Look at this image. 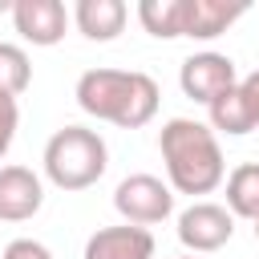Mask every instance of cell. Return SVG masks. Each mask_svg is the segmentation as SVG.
Returning <instances> with one entry per match:
<instances>
[{
	"label": "cell",
	"mask_w": 259,
	"mask_h": 259,
	"mask_svg": "<svg viewBox=\"0 0 259 259\" xmlns=\"http://www.w3.org/2000/svg\"><path fill=\"white\" fill-rule=\"evenodd\" d=\"M158 150L166 162V182L174 194H210L227 182V158L206 121L170 117L158 134Z\"/></svg>",
	"instance_id": "obj_1"
},
{
	"label": "cell",
	"mask_w": 259,
	"mask_h": 259,
	"mask_svg": "<svg viewBox=\"0 0 259 259\" xmlns=\"http://www.w3.org/2000/svg\"><path fill=\"white\" fill-rule=\"evenodd\" d=\"M73 97L89 117L121 125V130L150 125L158 113V101H162L158 81L138 69H89L77 77Z\"/></svg>",
	"instance_id": "obj_2"
},
{
	"label": "cell",
	"mask_w": 259,
	"mask_h": 259,
	"mask_svg": "<svg viewBox=\"0 0 259 259\" xmlns=\"http://www.w3.org/2000/svg\"><path fill=\"white\" fill-rule=\"evenodd\" d=\"M45 178L65 190V194H77V190H89L97 186V178L105 174L109 166V150H105V138L89 125H65L57 130L49 142H45Z\"/></svg>",
	"instance_id": "obj_3"
},
{
	"label": "cell",
	"mask_w": 259,
	"mask_h": 259,
	"mask_svg": "<svg viewBox=\"0 0 259 259\" xmlns=\"http://www.w3.org/2000/svg\"><path fill=\"white\" fill-rule=\"evenodd\" d=\"M113 210L121 214V223L150 231V227H158L174 214V190L158 174H130L113 190Z\"/></svg>",
	"instance_id": "obj_4"
},
{
	"label": "cell",
	"mask_w": 259,
	"mask_h": 259,
	"mask_svg": "<svg viewBox=\"0 0 259 259\" xmlns=\"http://www.w3.org/2000/svg\"><path fill=\"white\" fill-rule=\"evenodd\" d=\"M231 235H235V214H231L223 202L198 198V202H190V206L178 214V243H182L190 255H210V251L227 247Z\"/></svg>",
	"instance_id": "obj_5"
},
{
	"label": "cell",
	"mask_w": 259,
	"mask_h": 259,
	"mask_svg": "<svg viewBox=\"0 0 259 259\" xmlns=\"http://www.w3.org/2000/svg\"><path fill=\"white\" fill-rule=\"evenodd\" d=\"M239 69L227 53H214V49H202V53H190L178 69V85L190 101L198 105H210L214 97H223L231 85H239Z\"/></svg>",
	"instance_id": "obj_6"
},
{
	"label": "cell",
	"mask_w": 259,
	"mask_h": 259,
	"mask_svg": "<svg viewBox=\"0 0 259 259\" xmlns=\"http://www.w3.org/2000/svg\"><path fill=\"white\" fill-rule=\"evenodd\" d=\"M12 24L16 32L36 45V49H53L57 40H65L69 28V8L61 0H16L12 4Z\"/></svg>",
	"instance_id": "obj_7"
},
{
	"label": "cell",
	"mask_w": 259,
	"mask_h": 259,
	"mask_svg": "<svg viewBox=\"0 0 259 259\" xmlns=\"http://www.w3.org/2000/svg\"><path fill=\"white\" fill-rule=\"evenodd\" d=\"M45 206V182L28 166H0V223H28Z\"/></svg>",
	"instance_id": "obj_8"
},
{
	"label": "cell",
	"mask_w": 259,
	"mask_h": 259,
	"mask_svg": "<svg viewBox=\"0 0 259 259\" xmlns=\"http://www.w3.org/2000/svg\"><path fill=\"white\" fill-rule=\"evenodd\" d=\"M81 259H154V235L134 223L117 227H97L85 239Z\"/></svg>",
	"instance_id": "obj_9"
},
{
	"label": "cell",
	"mask_w": 259,
	"mask_h": 259,
	"mask_svg": "<svg viewBox=\"0 0 259 259\" xmlns=\"http://www.w3.org/2000/svg\"><path fill=\"white\" fill-rule=\"evenodd\" d=\"M206 117H210V130H214V134L243 138V134L259 130V97L239 81V85H231L223 97H214V101L206 105Z\"/></svg>",
	"instance_id": "obj_10"
},
{
	"label": "cell",
	"mask_w": 259,
	"mask_h": 259,
	"mask_svg": "<svg viewBox=\"0 0 259 259\" xmlns=\"http://www.w3.org/2000/svg\"><path fill=\"white\" fill-rule=\"evenodd\" d=\"M239 16H247L243 0H186L182 4V36L190 40H214L223 36Z\"/></svg>",
	"instance_id": "obj_11"
},
{
	"label": "cell",
	"mask_w": 259,
	"mask_h": 259,
	"mask_svg": "<svg viewBox=\"0 0 259 259\" xmlns=\"http://www.w3.org/2000/svg\"><path fill=\"white\" fill-rule=\"evenodd\" d=\"M125 20H130L125 0H77V4H73V24H77V32H81L85 40H97V45L117 40L121 28H125Z\"/></svg>",
	"instance_id": "obj_12"
},
{
	"label": "cell",
	"mask_w": 259,
	"mask_h": 259,
	"mask_svg": "<svg viewBox=\"0 0 259 259\" xmlns=\"http://www.w3.org/2000/svg\"><path fill=\"white\" fill-rule=\"evenodd\" d=\"M235 219L259 223V162H243L227 174V202H223Z\"/></svg>",
	"instance_id": "obj_13"
},
{
	"label": "cell",
	"mask_w": 259,
	"mask_h": 259,
	"mask_svg": "<svg viewBox=\"0 0 259 259\" xmlns=\"http://www.w3.org/2000/svg\"><path fill=\"white\" fill-rule=\"evenodd\" d=\"M182 4L186 0H138V24L158 40H174L182 36Z\"/></svg>",
	"instance_id": "obj_14"
},
{
	"label": "cell",
	"mask_w": 259,
	"mask_h": 259,
	"mask_svg": "<svg viewBox=\"0 0 259 259\" xmlns=\"http://www.w3.org/2000/svg\"><path fill=\"white\" fill-rule=\"evenodd\" d=\"M32 85V61L20 45L0 40V97H20Z\"/></svg>",
	"instance_id": "obj_15"
},
{
	"label": "cell",
	"mask_w": 259,
	"mask_h": 259,
	"mask_svg": "<svg viewBox=\"0 0 259 259\" xmlns=\"http://www.w3.org/2000/svg\"><path fill=\"white\" fill-rule=\"evenodd\" d=\"M16 125H20V105H16V97H0V158L12 150Z\"/></svg>",
	"instance_id": "obj_16"
},
{
	"label": "cell",
	"mask_w": 259,
	"mask_h": 259,
	"mask_svg": "<svg viewBox=\"0 0 259 259\" xmlns=\"http://www.w3.org/2000/svg\"><path fill=\"white\" fill-rule=\"evenodd\" d=\"M0 259H53V251L45 243H36V239H12Z\"/></svg>",
	"instance_id": "obj_17"
},
{
	"label": "cell",
	"mask_w": 259,
	"mask_h": 259,
	"mask_svg": "<svg viewBox=\"0 0 259 259\" xmlns=\"http://www.w3.org/2000/svg\"><path fill=\"white\" fill-rule=\"evenodd\" d=\"M243 85H247V89L259 97V69H255V73H247V77H243Z\"/></svg>",
	"instance_id": "obj_18"
},
{
	"label": "cell",
	"mask_w": 259,
	"mask_h": 259,
	"mask_svg": "<svg viewBox=\"0 0 259 259\" xmlns=\"http://www.w3.org/2000/svg\"><path fill=\"white\" fill-rule=\"evenodd\" d=\"M178 259H198V255H178Z\"/></svg>",
	"instance_id": "obj_19"
},
{
	"label": "cell",
	"mask_w": 259,
	"mask_h": 259,
	"mask_svg": "<svg viewBox=\"0 0 259 259\" xmlns=\"http://www.w3.org/2000/svg\"><path fill=\"white\" fill-rule=\"evenodd\" d=\"M255 239H259V223H255Z\"/></svg>",
	"instance_id": "obj_20"
}]
</instances>
